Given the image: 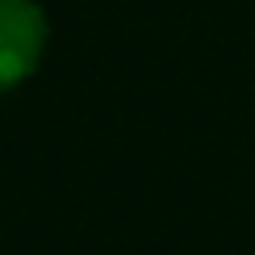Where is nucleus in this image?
Returning <instances> with one entry per match:
<instances>
[{
    "instance_id": "obj_1",
    "label": "nucleus",
    "mask_w": 255,
    "mask_h": 255,
    "mask_svg": "<svg viewBox=\"0 0 255 255\" xmlns=\"http://www.w3.org/2000/svg\"><path fill=\"white\" fill-rule=\"evenodd\" d=\"M48 24L36 0H0V92L36 72Z\"/></svg>"
}]
</instances>
